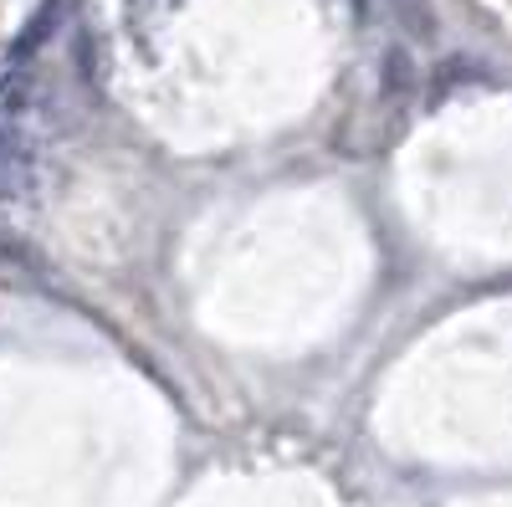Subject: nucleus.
<instances>
[{"instance_id":"nucleus-1","label":"nucleus","mask_w":512,"mask_h":507,"mask_svg":"<svg viewBox=\"0 0 512 507\" xmlns=\"http://www.w3.org/2000/svg\"><path fill=\"white\" fill-rule=\"evenodd\" d=\"M36 205V149L11 118H0V221Z\"/></svg>"},{"instance_id":"nucleus-2","label":"nucleus","mask_w":512,"mask_h":507,"mask_svg":"<svg viewBox=\"0 0 512 507\" xmlns=\"http://www.w3.org/2000/svg\"><path fill=\"white\" fill-rule=\"evenodd\" d=\"M410 93H415V67H410V57L400 47H390L384 52V77H379V103L395 113V108L410 103Z\"/></svg>"}]
</instances>
